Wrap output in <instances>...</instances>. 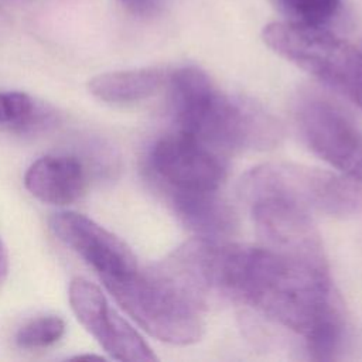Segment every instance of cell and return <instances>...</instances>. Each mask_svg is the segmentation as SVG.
Segmentation results:
<instances>
[{
    "mask_svg": "<svg viewBox=\"0 0 362 362\" xmlns=\"http://www.w3.org/2000/svg\"><path fill=\"white\" fill-rule=\"evenodd\" d=\"M132 13L141 17L156 16L161 7L163 0H120Z\"/></svg>",
    "mask_w": 362,
    "mask_h": 362,
    "instance_id": "17",
    "label": "cell"
},
{
    "mask_svg": "<svg viewBox=\"0 0 362 362\" xmlns=\"http://www.w3.org/2000/svg\"><path fill=\"white\" fill-rule=\"evenodd\" d=\"M65 334V322L58 315H40L23 324L16 344L23 349H41L57 344Z\"/></svg>",
    "mask_w": 362,
    "mask_h": 362,
    "instance_id": "15",
    "label": "cell"
},
{
    "mask_svg": "<svg viewBox=\"0 0 362 362\" xmlns=\"http://www.w3.org/2000/svg\"><path fill=\"white\" fill-rule=\"evenodd\" d=\"M239 197L252 204L276 198L335 218L362 216V184L345 175L294 164L264 163L249 170L239 181Z\"/></svg>",
    "mask_w": 362,
    "mask_h": 362,
    "instance_id": "4",
    "label": "cell"
},
{
    "mask_svg": "<svg viewBox=\"0 0 362 362\" xmlns=\"http://www.w3.org/2000/svg\"><path fill=\"white\" fill-rule=\"evenodd\" d=\"M249 205L263 246L328 269L321 236L311 212L276 198L259 199Z\"/></svg>",
    "mask_w": 362,
    "mask_h": 362,
    "instance_id": "10",
    "label": "cell"
},
{
    "mask_svg": "<svg viewBox=\"0 0 362 362\" xmlns=\"http://www.w3.org/2000/svg\"><path fill=\"white\" fill-rule=\"evenodd\" d=\"M7 273H8V255L3 240L0 239V288L7 279Z\"/></svg>",
    "mask_w": 362,
    "mask_h": 362,
    "instance_id": "18",
    "label": "cell"
},
{
    "mask_svg": "<svg viewBox=\"0 0 362 362\" xmlns=\"http://www.w3.org/2000/svg\"><path fill=\"white\" fill-rule=\"evenodd\" d=\"M168 79V72L160 68H139L105 72L93 76L88 88L90 93L109 103H130L153 96Z\"/></svg>",
    "mask_w": 362,
    "mask_h": 362,
    "instance_id": "13",
    "label": "cell"
},
{
    "mask_svg": "<svg viewBox=\"0 0 362 362\" xmlns=\"http://www.w3.org/2000/svg\"><path fill=\"white\" fill-rule=\"evenodd\" d=\"M273 3L287 21L313 27H324L341 7V0H273Z\"/></svg>",
    "mask_w": 362,
    "mask_h": 362,
    "instance_id": "14",
    "label": "cell"
},
{
    "mask_svg": "<svg viewBox=\"0 0 362 362\" xmlns=\"http://www.w3.org/2000/svg\"><path fill=\"white\" fill-rule=\"evenodd\" d=\"M173 115L184 133L215 151H263L283 139L281 123L257 102L230 95L198 66L168 74Z\"/></svg>",
    "mask_w": 362,
    "mask_h": 362,
    "instance_id": "2",
    "label": "cell"
},
{
    "mask_svg": "<svg viewBox=\"0 0 362 362\" xmlns=\"http://www.w3.org/2000/svg\"><path fill=\"white\" fill-rule=\"evenodd\" d=\"M24 185L41 202L69 205L86 188V170L76 157L44 156L27 168Z\"/></svg>",
    "mask_w": 362,
    "mask_h": 362,
    "instance_id": "11",
    "label": "cell"
},
{
    "mask_svg": "<svg viewBox=\"0 0 362 362\" xmlns=\"http://www.w3.org/2000/svg\"><path fill=\"white\" fill-rule=\"evenodd\" d=\"M180 221L198 238L222 240L233 233L236 216L219 191L168 192Z\"/></svg>",
    "mask_w": 362,
    "mask_h": 362,
    "instance_id": "12",
    "label": "cell"
},
{
    "mask_svg": "<svg viewBox=\"0 0 362 362\" xmlns=\"http://www.w3.org/2000/svg\"><path fill=\"white\" fill-rule=\"evenodd\" d=\"M103 284L151 337L173 345L201 338L208 296L170 257Z\"/></svg>",
    "mask_w": 362,
    "mask_h": 362,
    "instance_id": "3",
    "label": "cell"
},
{
    "mask_svg": "<svg viewBox=\"0 0 362 362\" xmlns=\"http://www.w3.org/2000/svg\"><path fill=\"white\" fill-rule=\"evenodd\" d=\"M38 112L34 100L24 92H0V124L18 129L30 127L38 122Z\"/></svg>",
    "mask_w": 362,
    "mask_h": 362,
    "instance_id": "16",
    "label": "cell"
},
{
    "mask_svg": "<svg viewBox=\"0 0 362 362\" xmlns=\"http://www.w3.org/2000/svg\"><path fill=\"white\" fill-rule=\"evenodd\" d=\"M68 298L76 320L112 358L129 362L157 359L141 335L112 308L96 284L75 277L69 283Z\"/></svg>",
    "mask_w": 362,
    "mask_h": 362,
    "instance_id": "8",
    "label": "cell"
},
{
    "mask_svg": "<svg viewBox=\"0 0 362 362\" xmlns=\"http://www.w3.org/2000/svg\"><path fill=\"white\" fill-rule=\"evenodd\" d=\"M148 167L167 192L219 191L226 178L219 153L180 132L156 141Z\"/></svg>",
    "mask_w": 362,
    "mask_h": 362,
    "instance_id": "7",
    "label": "cell"
},
{
    "mask_svg": "<svg viewBox=\"0 0 362 362\" xmlns=\"http://www.w3.org/2000/svg\"><path fill=\"white\" fill-rule=\"evenodd\" d=\"M294 119L315 156L362 184V132L338 105L317 92H303L294 103Z\"/></svg>",
    "mask_w": 362,
    "mask_h": 362,
    "instance_id": "6",
    "label": "cell"
},
{
    "mask_svg": "<svg viewBox=\"0 0 362 362\" xmlns=\"http://www.w3.org/2000/svg\"><path fill=\"white\" fill-rule=\"evenodd\" d=\"M54 235L81 256L105 281L123 279L139 269L132 249L116 235L78 212H58L49 219Z\"/></svg>",
    "mask_w": 362,
    "mask_h": 362,
    "instance_id": "9",
    "label": "cell"
},
{
    "mask_svg": "<svg viewBox=\"0 0 362 362\" xmlns=\"http://www.w3.org/2000/svg\"><path fill=\"white\" fill-rule=\"evenodd\" d=\"M211 280L215 294L240 301L304 337L311 359L332 361L339 352L346 320L328 269L266 246L216 240Z\"/></svg>",
    "mask_w": 362,
    "mask_h": 362,
    "instance_id": "1",
    "label": "cell"
},
{
    "mask_svg": "<svg viewBox=\"0 0 362 362\" xmlns=\"http://www.w3.org/2000/svg\"><path fill=\"white\" fill-rule=\"evenodd\" d=\"M263 41L276 54L296 64L327 86L362 105V45L337 37L324 27L290 21L270 23Z\"/></svg>",
    "mask_w": 362,
    "mask_h": 362,
    "instance_id": "5",
    "label": "cell"
}]
</instances>
